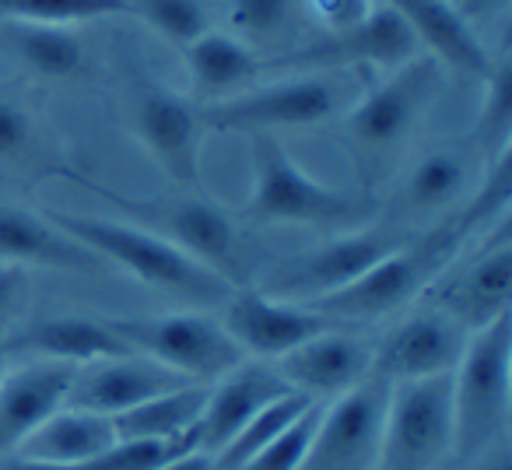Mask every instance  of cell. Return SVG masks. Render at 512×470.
Segmentation results:
<instances>
[{"instance_id": "cell-26", "label": "cell", "mask_w": 512, "mask_h": 470, "mask_svg": "<svg viewBox=\"0 0 512 470\" xmlns=\"http://www.w3.org/2000/svg\"><path fill=\"white\" fill-rule=\"evenodd\" d=\"M113 446H116L113 418L78 411V407H60L11 456H25V460H43V463H78V460L102 456Z\"/></svg>"}, {"instance_id": "cell-1", "label": "cell", "mask_w": 512, "mask_h": 470, "mask_svg": "<svg viewBox=\"0 0 512 470\" xmlns=\"http://www.w3.org/2000/svg\"><path fill=\"white\" fill-rule=\"evenodd\" d=\"M46 218L67 232L74 243L92 250L102 264H113L137 278L141 285L155 288L162 295H172L190 306H221L235 292L221 274L193 260L165 235L151 232L134 221L99 218V214H71V211H50Z\"/></svg>"}, {"instance_id": "cell-29", "label": "cell", "mask_w": 512, "mask_h": 470, "mask_svg": "<svg viewBox=\"0 0 512 470\" xmlns=\"http://www.w3.org/2000/svg\"><path fill=\"white\" fill-rule=\"evenodd\" d=\"M0 165L29 172H64L74 176L67 162H60L57 151L46 144V127L22 99L0 92Z\"/></svg>"}, {"instance_id": "cell-12", "label": "cell", "mask_w": 512, "mask_h": 470, "mask_svg": "<svg viewBox=\"0 0 512 470\" xmlns=\"http://www.w3.org/2000/svg\"><path fill=\"white\" fill-rule=\"evenodd\" d=\"M390 386L369 372L358 386L323 404L299 470H379Z\"/></svg>"}, {"instance_id": "cell-11", "label": "cell", "mask_w": 512, "mask_h": 470, "mask_svg": "<svg viewBox=\"0 0 512 470\" xmlns=\"http://www.w3.org/2000/svg\"><path fill=\"white\" fill-rule=\"evenodd\" d=\"M453 453V376L393 383L379 470H435Z\"/></svg>"}, {"instance_id": "cell-34", "label": "cell", "mask_w": 512, "mask_h": 470, "mask_svg": "<svg viewBox=\"0 0 512 470\" xmlns=\"http://www.w3.org/2000/svg\"><path fill=\"white\" fill-rule=\"evenodd\" d=\"M109 15H127V0H0V22L78 25Z\"/></svg>"}, {"instance_id": "cell-6", "label": "cell", "mask_w": 512, "mask_h": 470, "mask_svg": "<svg viewBox=\"0 0 512 470\" xmlns=\"http://www.w3.org/2000/svg\"><path fill=\"white\" fill-rule=\"evenodd\" d=\"M344 102H348V81L341 74L302 71L295 78L246 88L221 102H207L200 106V120H204V130H214V134L274 137L278 130H306L334 120Z\"/></svg>"}, {"instance_id": "cell-31", "label": "cell", "mask_w": 512, "mask_h": 470, "mask_svg": "<svg viewBox=\"0 0 512 470\" xmlns=\"http://www.w3.org/2000/svg\"><path fill=\"white\" fill-rule=\"evenodd\" d=\"M309 404H316V400L306 397V393H288V397L267 404L264 411L256 414V418L249 421V425L242 428V432L235 435V439L228 442L225 449H218V453H214V467H218V470L242 467L249 456H256L260 449L267 446V442L278 439V435L285 432V428L292 425V421L299 418V414L306 411Z\"/></svg>"}, {"instance_id": "cell-32", "label": "cell", "mask_w": 512, "mask_h": 470, "mask_svg": "<svg viewBox=\"0 0 512 470\" xmlns=\"http://www.w3.org/2000/svg\"><path fill=\"white\" fill-rule=\"evenodd\" d=\"M179 453L183 449L172 446V442H116L102 456L78 460V463H43V460H25V456H4L0 470H155Z\"/></svg>"}, {"instance_id": "cell-27", "label": "cell", "mask_w": 512, "mask_h": 470, "mask_svg": "<svg viewBox=\"0 0 512 470\" xmlns=\"http://www.w3.org/2000/svg\"><path fill=\"white\" fill-rule=\"evenodd\" d=\"M0 46L36 78L71 81L85 74L88 53L81 36L71 25H29L4 22L0 25Z\"/></svg>"}, {"instance_id": "cell-10", "label": "cell", "mask_w": 512, "mask_h": 470, "mask_svg": "<svg viewBox=\"0 0 512 470\" xmlns=\"http://www.w3.org/2000/svg\"><path fill=\"white\" fill-rule=\"evenodd\" d=\"M404 239L407 235L400 228H383V225L337 232L327 243L274 264L260 288L267 295H274V299L313 306V302L327 299V295L348 288L351 281H358L386 253L397 250Z\"/></svg>"}, {"instance_id": "cell-16", "label": "cell", "mask_w": 512, "mask_h": 470, "mask_svg": "<svg viewBox=\"0 0 512 470\" xmlns=\"http://www.w3.org/2000/svg\"><path fill=\"white\" fill-rule=\"evenodd\" d=\"M467 330L453 323L439 309L414 313L386 334V341L372 351V372L386 383H414V379L453 376L463 348H467Z\"/></svg>"}, {"instance_id": "cell-42", "label": "cell", "mask_w": 512, "mask_h": 470, "mask_svg": "<svg viewBox=\"0 0 512 470\" xmlns=\"http://www.w3.org/2000/svg\"><path fill=\"white\" fill-rule=\"evenodd\" d=\"M8 362H11V355H8V334L0 330V379L8 376Z\"/></svg>"}, {"instance_id": "cell-13", "label": "cell", "mask_w": 512, "mask_h": 470, "mask_svg": "<svg viewBox=\"0 0 512 470\" xmlns=\"http://www.w3.org/2000/svg\"><path fill=\"white\" fill-rule=\"evenodd\" d=\"M411 57H418V39L411 36L404 22L383 4H372L365 18L337 32L309 39L306 46L292 50L285 57L288 67L299 71H365V67H400Z\"/></svg>"}, {"instance_id": "cell-17", "label": "cell", "mask_w": 512, "mask_h": 470, "mask_svg": "<svg viewBox=\"0 0 512 470\" xmlns=\"http://www.w3.org/2000/svg\"><path fill=\"white\" fill-rule=\"evenodd\" d=\"M509 288H512V243L502 232L463 271L449 274L446 281L435 278L428 292H435V309L439 313H446L467 334H474V330L495 323L498 316L512 313Z\"/></svg>"}, {"instance_id": "cell-37", "label": "cell", "mask_w": 512, "mask_h": 470, "mask_svg": "<svg viewBox=\"0 0 512 470\" xmlns=\"http://www.w3.org/2000/svg\"><path fill=\"white\" fill-rule=\"evenodd\" d=\"M306 8L323 25V32H337L369 15L372 0H306Z\"/></svg>"}, {"instance_id": "cell-5", "label": "cell", "mask_w": 512, "mask_h": 470, "mask_svg": "<svg viewBox=\"0 0 512 470\" xmlns=\"http://www.w3.org/2000/svg\"><path fill=\"white\" fill-rule=\"evenodd\" d=\"M512 418V313L474 330L453 369V453L474 463L509 439Z\"/></svg>"}, {"instance_id": "cell-4", "label": "cell", "mask_w": 512, "mask_h": 470, "mask_svg": "<svg viewBox=\"0 0 512 470\" xmlns=\"http://www.w3.org/2000/svg\"><path fill=\"white\" fill-rule=\"evenodd\" d=\"M467 235L470 228L463 225L460 211L449 214V218L435 221L428 232L407 235L404 243L393 253H386L376 267H369L362 278L351 281L341 292L313 302V309L330 316L334 323L386 320V316L400 313L414 295L428 292L435 278L446 274Z\"/></svg>"}, {"instance_id": "cell-35", "label": "cell", "mask_w": 512, "mask_h": 470, "mask_svg": "<svg viewBox=\"0 0 512 470\" xmlns=\"http://www.w3.org/2000/svg\"><path fill=\"white\" fill-rule=\"evenodd\" d=\"M232 29L246 43H274L295 22V0H232L228 4Z\"/></svg>"}, {"instance_id": "cell-24", "label": "cell", "mask_w": 512, "mask_h": 470, "mask_svg": "<svg viewBox=\"0 0 512 470\" xmlns=\"http://www.w3.org/2000/svg\"><path fill=\"white\" fill-rule=\"evenodd\" d=\"M183 57L197 106L246 92L249 81H256L264 71V57H260V50L253 43L239 39L235 32L218 29H207L190 46H183Z\"/></svg>"}, {"instance_id": "cell-39", "label": "cell", "mask_w": 512, "mask_h": 470, "mask_svg": "<svg viewBox=\"0 0 512 470\" xmlns=\"http://www.w3.org/2000/svg\"><path fill=\"white\" fill-rule=\"evenodd\" d=\"M453 11L463 18V22H477V18H495L509 8V0H449Z\"/></svg>"}, {"instance_id": "cell-20", "label": "cell", "mask_w": 512, "mask_h": 470, "mask_svg": "<svg viewBox=\"0 0 512 470\" xmlns=\"http://www.w3.org/2000/svg\"><path fill=\"white\" fill-rule=\"evenodd\" d=\"M78 365L32 358L0 379V460L11 456L46 418L67 404Z\"/></svg>"}, {"instance_id": "cell-14", "label": "cell", "mask_w": 512, "mask_h": 470, "mask_svg": "<svg viewBox=\"0 0 512 470\" xmlns=\"http://www.w3.org/2000/svg\"><path fill=\"white\" fill-rule=\"evenodd\" d=\"M221 306H225L221 327L239 344L242 355L253 358V362H278L288 351L306 344L309 337L337 327L330 316L316 313L313 306L274 299L264 288H249V285L235 288Z\"/></svg>"}, {"instance_id": "cell-7", "label": "cell", "mask_w": 512, "mask_h": 470, "mask_svg": "<svg viewBox=\"0 0 512 470\" xmlns=\"http://www.w3.org/2000/svg\"><path fill=\"white\" fill-rule=\"evenodd\" d=\"M88 186L95 193H102V197H109L113 204H120L123 211H130L137 221H148L151 232L165 235L169 243H176L193 260H200L214 274H221L232 288H246L249 274H253L249 239L239 232L232 214L221 204H214L211 197L190 193V197H176V200H134V197H120L113 190H102L95 183Z\"/></svg>"}, {"instance_id": "cell-33", "label": "cell", "mask_w": 512, "mask_h": 470, "mask_svg": "<svg viewBox=\"0 0 512 470\" xmlns=\"http://www.w3.org/2000/svg\"><path fill=\"white\" fill-rule=\"evenodd\" d=\"M127 15L141 18L169 46H190L211 29L207 0H127Z\"/></svg>"}, {"instance_id": "cell-8", "label": "cell", "mask_w": 512, "mask_h": 470, "mask_svg": "<svg viewBox=\"0 0 512 470\" xmlns=\"http://www.w3.org/2000/svg\"><path fill=\"white\" fill-rule=\"evenodd\" d=\"M109 327L123 337L134 355L165 365L186 383H218L225 372L246 362L221 320L204 313L120 316V320H109Z\"/></svg>"}, {"instance_id": "cell-9", "label": "cell", "mask_w": 512, "mask_h": 470, "mask_svg": "<svg viewBox=\"0 0 512 470\" xmlns=\"http://www.w3.org/2000/svg\"><path fill=\"white\" fill-rule=\"evenodd\" d=\"M127 123L141 148L155 158V165L183 190H200V144H204V120L200 106L186 95L172 92L158 78L144 71H127Z\"/></svg>"}, {"instance_id": "cell-23", "label": "cell", "mask_w": 512, "mask_h": 470, "mask_svg": "<svg viewBox=\"0 0 512 470\" xmlns=\"http://www.w3.org/2000/svg\"><path fill=\"white\" fill-rule=\"evenodd\" d=\"M0 264L18 267H50V271L95 274L102 271V260L71 235L60 232L46 214H32L25 207L0 204Z\"/></svg>"}, {"instance_id": "cell-41", "label": "cell", "mask_w": 512, "mask_h": 470, "mask_svg": "<svg viewBox=\"0 0 512 470\" xmlns=\"http://www.w3.org/2000/svg\"><path fill=\"white\" fill-rule=\"evenodd\" d=\"M477 470H512V446L509 439L495 442L491 449H484L481 456H477Z\"/></svg>"}, {"instance_id": "cell-2", "label": "cell", "mask_w": 512, "mask_h": 470, "mask_svg": "<svg viewBox=\"0 0 512 470\" xmlns=\"http://www.w3.org/2000/svg\"><path fill=\"white\" fill-rule=\"evenodd\" d=\"M253 141V190L242 207V218L260 225H306L320 232H351L376 214L369 190H344L309 176L271 134Z\"/></svg>"}, {"instance_id": "cell-38", "label": "cell", "mask_w": 512, "mask_h": 470, "mask_svg": "<svg viewBox=\"0 0 512 470\" xmlns=\"http://www.w3.org/2000/svg\"><path fill=\"white\" fill-rule=\"evenodd\" d=\"M25 285H29V271L18 264H0V323L15 313L18 299H22Z\"/></svg>"}, {"instance_id": "cell-30", "label": "cell", "mask_w": 512, "mask_h": 470, "mask_svg": "<svg viewBox=\"0 0 512 470\" xmlns=\"http://www.w3.org/2000/svg\"><path fill=\"white\" fill-rule=\"evenodd\" d=\"M509 141H512V57L505 53L498 64H491L488 78H484V102L474 120L470 144L481 155L498 158L502 151H509Z\"/></svg>"}, {"instance_id": "cell-25", "label": "cell", "mask_w": 512, "mask_h": 470, "mask_svg": "<svg viewBox=\"0 0 512 470\" xmlns=\"http://www.w3.org/2000/svg\"><path fill=\"white\" fill-rule=\"evenodd\" d=\"M207 386L211 383H183L176 390H165L158 397L144 400V404L130 407V411L116 414V442H172L183 453H190L186 435H190V428L197 425L200 411H204Z\"/></svg>"}, {"instance_id": "cell-21", "label": "cell", "mask_w": 512, "mask_h": 470, "mask_svg": "<svg viewBox=\"0 0 512 470\" xmlns=\"http://www.w3.org/2000/svg\"><path fill=\"white\" fill-rule=\"evenodd\" d=\"M8 355L88 365L102 362V358L134 355V351L109 327V320H95V316H43V320L25 323L22 330L8 334Z\"/></svg>"}, {"instance_id": "cell-36", "label": "cell", "mask_w": 512, "mask_h": 470, "mask_svg": "<svg viewBox=\"0 0 512 470\" xmlns=\"http://www.w3.org/2000/svg\"><path fill=\"white\" fill-rule=\"evenodd\" d=\"M320 407H323L320 400L309 404L306 411H302L299 418H295L292 425L278 435V439L267 442L260 453L249 456V460L235 470H299L309 439H313V432H316V421H320Z\"/></svg>"}, {"instance_id": "cell-19", "label": "cell", "mask_w": 512, "mask_h": 470, "mask_svg": "<svg viewBox=\"0 0 512 470\" xmlns=\"http://www.w3.org/2000/svg\"><path fill=\"white\" fill-rule=\"evenodd\" d=\"M183 383V376H176L172 369L144 355L102 358V362L78 365V376H74L64 407L116 418V414L130 411V407L144 404V400L158 397L165 390H176Z\"/></svg>"}, {"instance_id": "cell-18", "label": "cell", "mask_w": 512, "mask_h": 470, "mask_svg": "<svg viewBox=\"0 0 512 470\" xmlns=\"http://www.w3.org/2000/svg\"><path fill=\"white\" fill-rule=\"evenodd\" d=\"M372 351L376 348L369 341L344 334L341 327H330L278 358L274 369L295 393H306L313 400H334L369 376Z\"/></svg>"}, {"instance_id": "cell-22", "label": "cell", "mask_w": 512, "mask_h": 470, "mask_svg": "<svg viewBox=\"0 0 512 470\" xmlns=\"http://www.w3.org/2000/svg\"><path fill=\"white\" fill-rule=\"evenodd\" d=\"M372 4L390 8L411 29L418 46H425L428 57H435L442 67L467 74V78H488V50L477 43L474 29L456 15L449 0H372Z\"/></svg>"}, {"instance_id": "cell-40", "label": "cell", "mask_w": 512, "mask_h": 470, "mask_svg": "<svg viewBox=\"0 0 512 470\" xmlns=\"http://www.w3.org/2000/svg\"><path fill=\"white\" fill-rule=\"evenodd\" d=\"M155 470H218V467H214V456L211 453L190 449V453L172 456V460H165L162 467H155Z\"/></svg>"}, {"instance_id": "cell-3", "label": "cell", "mask_w": 512, "mask_h": 470, "mask_svg": "<svg viewBox=\"0 0 512 470\" xmlns=\"http://www.w3.org/2000/svg\"><path fill=\"white\" fill-rule=\"evenodd\" d=\"M446 67L435 57H411L407 64L393 67L390 78L372 85L344 116L341 141L351 151L358 172V190H369L379 176L393 165L421 116L439 99Z\"/></svg>"}, {"instance_id": "cell-28", "label": "cell", "mask_w": 512, "mask_h": 470, "mask_svg": "<svg viewBox=\"0 0 512 470\" xmlns=\"http://www.w3.org/2000/svg\"><path fill=\"white\" fill-rule=\"evenodd\" d=\"M470 151L432 148L428 155H421L418 162H414V169L407 172L404 190H400L404 214H411V218H428V214H439V211H446V207H453L456 200L467 193L470 176H474Z\"/></svg>"}, {"instance_id": "cell-15", "label": "cell", "mask_w": 512, "mask_h": 470, "mask_svg": "<svg viewBox=\"0 0 512 470\" xmlns=\"http://www.w3.org/2000/svg\"><path fill=\"white\" fill-rule=\"evenodd\" d=\"M295 393L292 386L281 379V372L271 362H239L232 372L207 386L204 411H200L197 425L186 435V449H200V453H218L225 449L256 414L267 404Z\"/></svg>"}]
</instances>
